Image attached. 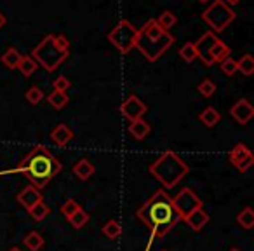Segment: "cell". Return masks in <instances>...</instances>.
<instances>
[{"mask_svg":"<svg viewBox=\"0 0 254 251\" xmlns=\"http://www.w3.org/2000/svg\"><path fill=\"white\" fill-rule=\"evenodd\" d=\"M70 81H68V77H64V75H60L58 79H54L53 82V87L54 91H61V92H66L68 89H70Z\"/></svg>","mask_w":254,"mask_h":251,"instance_id":"obj_35","label":"cell"},{"mask_svg":"<svg viewBox=\"0 0 254 251\" xmlns=\"http://www.w3.org/2000/svg\"><path fill=\"white\" fill-rule=\"evenodd\" d=\"M162 251H167V250H162Z\"/></svg>","mask_w":254,"mask_h":251,"instance_id":"obj_42","label":"cell"},{"mask_svg":"<svg viewBox=\"0 0 254 251\" xmlns=\"http://www.w3.org/2000/svg\"><path fill=\"white\" fill-rule=\"evenodd\" d=\"M23 243H25V246L28 248L30 251H39L40 248L44 246V237L40 236L39 232L32 230L30 234H26V237L23 239Z\"/></svg>","mask_w":254,"mask_h":251,"instance_id":"obj_24","label":"cell"},{"mask_svg":"<svg viewBox=\"0 0 254 251\" xmlns=\"http://www.w3.org/2000/svg\"><path fill=\"white\" fill-rule=\"evenodd\" d=\"M198 2H209V0H198Z\"/></svg>","mask_w":254,"mask_h":251,"instance_id":"obj_41","label":"cell"},{"mask_svg":"<svg viewBox=\"0 0 254 251\" xmlns=\"http://www.w3.org/2000/svg\"><path fill=\"white\" fill-rule=\"evenodd\" d=\"M94 171H96L94 164L89 163L87 159H80L73 166V174L78 178V180H82V181H87L89 178H91L92 174H94Z\"/></svg>","mask_w":254,"mask_h":251,"instance_id":"obj_17","label":"cell"},{"mask_svg":"<svg viewBox=\"0 0 254 251\" xmlns=\"http://www.w3.org/2000/svg\"><path fill=\"white\" fill-rule=\"evenodd\" d=\"M73 138H75L73 131H71V129L68 128L66 124H58L56 128H54L53 131H51V140H53L54 145L60 147V149L66 147L68 143H70Z\"/></svg>","mask_w":254,"mask_h":251,"instance_id":"obj_14","label":"cell"},{"mask_svg":"<svg viewBox=\"0 0 254 251\" xmlns=\"http://www.w3.org/2000/svg\"><path fill=\"white\" fill-rule=\"evenodd\" d=\"M37 67H39V65H37V61L33 60L32 56H23L18 65V70L21 72L25 77H32V75L37 72Z\"/></svg>","mask_w":254,"mask_h":251,"instance_id":"obj_23","label":"cell"},{"mask_svg":"<svg viewBox=\"0 0 254 251\" xmlns=\"http://www.w3.org/2000/svg\"><path fill=\"white\" fill-rule=\"evenodd\" d=\"M174 37L169 32H164L155 19H148L143 25V28L138 30V39H136V46L139 53L146 58L148 61H157L171 46L174 44Z\"/></svg>","mask_w":254,"mask_h":251,"instance_id":"obj_3","label":"cell"},{"mask_svg":"<svg viewBox=\"0 0 254 251\" xmlns=\"http://www.w3.org/2000/svg\"><path fill=\"white\" fill-rule=\"evenodd\" d=\"M68 222H70V225L73 227V229H82V227H85L89 223V215L82 208H78L77 211L68 218Z\"/></svg>","mask_w":254,"mask_h":251,"instance_id":"obj_29","label":"cell"},{"mask_svg":"<svg viewBox=\"0 0 254 251\" xmlns=\"http://www.w3.org/2000/svg\"><path fill=\"white\" fill-rule=\"evenodd\" d=\"M237 72L247 75V77L253 75L254 74V58L251 56V54H244V56L237 61Z\"/></svg>","mask_w":254,"mask_h":251,"instance_id":"obj_26","label":"cell"},{"mask_svg":"<svg viewBox=\"0 0 254 251\" xmlns=\"http://www.w3.org/2000/svg\"><path fill=\"white\" fill-rule=\"evenodd\" d=\"M228 159L240 173H247L254 164V156L244 143H237L232 150L228 152Z\"/></svg>","mask_w":254,"mask_h":251,"instance_id":"obj_9","label":"cell"},{"mask_svg":"<svg viewBox=\"0 0 254 251\" xmlns=\"http://www.w3.org/2000/svg\"><path fill=\"white\" fill-rule=\"evenodd\" d=\"M78 208H80V204H78L75 199H66V201L63 202V206H61V213H63L66 218H70Z\"/></svg>","mask_w":254,"mask_h":251,"instance_id":"obj_34","label":"cell"},{"mask_svg":"<svg viewBox=\"0 0 254 251\" xmlns=\"http://www.w3.org/2000/svg\"><path fill=\"white\" fill-rule=\"evenodd\" d=\"M230 113H232V117L240 124V126H246V124L253 119L254 106L251 105L246 98H242V99H239V101H237L232 108H230Z\"/></svg>","mask_w":254,"mask_h":251,"instance_id":"obj_12","label":"cell"},{"mask_svg":"<svg viewBox=\"0 0 254 251\" xmlns=\"http://www.w3.org/2000/svg\"><path fill=\"white\" fill-rule=\"evenodd\" d=\"M16 201H18L23 208L30 209L32 206H35L39 201H42V194H40L39 188H35L33 185H28V187H25L18 195H16Z\"/></svg>","mask_w":254,"mask_h":251,"instance_id":"obj_13","label":"cell"},{"mask_svg":"<svg viewBox=\"0 0 254 251\" xmlns=\"http://www.w3.org/2000/svg\"><path fill=\"white\" fill-rule=\"evenodd\" d=\"M70 51H63L54 40V35H47L35 49L32 51V58L37 65H42L47 72H54L60 68V65L68 58Z\"/></svg>","mask_w":254,"mask_h":251,"instance_id":"obj_5","label":"cell"},{"mask_svg":"<svg viewBox=\"0 0 254 251\" xmlns=\"http://www.w3.org/2000/svg\"><path fill=\"white\" fill-rule=\"evenodd\" d=\"M21 58H23V54L19 53L16 47H9V49L2 54L0 61H2V65H4V67H7L9 70H16V68H18V65H19V61H21Z\"/></svg>","mask_w":254,"mask_h":251,"instance_id":"obj_18","label":"cell"},{"mask_svg":"<svg viewBox=\"0 0 254 251\" xmlns=\"http://www.w3.org/2000/svg\"><path fill=\"white\" fill-rule=\"evenodd\" d=\"M237 223H239L242 229L251 230L254 227V211L251 206H246L242 211L237 215Z\"/></svg>","mask_w":254,"mask_h":251,"instance_id":"obj_21","label":"cell"},{"mask_svg":"<svg viewBox=\"0 0 254 251\" xmlns=\"http://www.w3.org/2000/svg\"><path fill=\"white\" fill-rule=\"evenodd\" d=\"M7 251H21V250H19V248H16V246H14V248H11V250H7Z\"/></svg>","mask_w":254,"mask_h":251,"instance_id":"obj_39","label":"cell"},{"mask_svg":"<svg viewBox=\"0 0 254 251\" xmlns=\"http://www.w3.org/2000/svg\"><path fill=\"white\" fill-rule=\"evenodd\" d=\"M136 216H138L143 222V225L148 227L150 232H152V239H150L146 251L150 250L153 241L162 239V237L181 220L173 206V199L167 195L166 190H157L155 194L136 211Z\"/></svg>","mask_w":254,"mask_h":251,"instance_id":"obj_1","label":"cell"},{"mask_svg":"<svg viewBox=\"0 0 254 251\" xmlns=\"http://www.w3.org/2000/svg\"><path fill=\"white\" fill-rule=\"evenodd\" d=\"M235 11L228 7L223 0H212V4L202 12V19L211 26L212 33H221L235 21Z\"/></svg>","mask_w":254,"mask_h":251,"instance_id":"obj_6","label":"cell"},{"mask_svg":"<svg viewBox=\"0 0 254 251\" xmlns=\"http://www.w3.org/2000/svg\"><path fill=\"white\" fill-rule=\"evenodd\" d=\"M136 39H138V28H134L132 23H129L127 19H120L115 28L108 33V40L122 54H127L131 49H134Z\"/></svg>","mask_w":254,"mask_h":251,"instance_id":"obj_7","label":"cell"},{"mask_svg":"<svg viewBox=\"0 0 254 251\" xmlns=\"http://www.w3.org/2000/svg\"><path fill=\"white\" fill-rule=\"evenodd\" d=\"M103 234H105L108 239H117V237L122 236V225H120L117 220H108V222L103 225Z\"/></svg>","mask_w":254,"mask_h":251,"instance_id":"obj_27","label":"cell"},{"mask_svg":"<svg viewBox=\"0 0 254 251\" xmlns=\"http://www.w3.org/2000/svg\"><path fill=\"white\" fill-rule=\"evenodd\" d=\"M61 169H63V166L60 161L44 145H37L35 149H32V152L26 154V157L19 163V166L0 171V176L21 173L32 181L35 188H44L61 173Z\"/></svg>","mask_w":254,"mask_h":251,"instance_id":"obj_2","label":"cell"},{"mask_svg":"<svg viewBox=\"0 0 254 251\" xmlns=\"http://www.w3.org/2000/svg\"><path fill=\"white\" fill-rule=\"evenodd\" d=\"M223 2H225L226 5H228V7H232V5H237L240 2V0H223Z\"/></svg>","mask_w":254,"mask_h":251,"instance_id":"obj_38","label":"cell"},{"mask_svg":"<svg viewBox=\"0 0 254 251\" xmlns=\"http://www.w3.org/2000/svg\"><path fill=\"white\" fill-rule=\"evenodd\" d=\"M25 98H26V101L32 103V105H39V103L44 99V92L40 87H35V85H33V87H30L28 91H26Z\"/></svg>","mask_w":254,"mask_h":251,"instance_id":"obj_32","label":"cell"},{"mask_svg":"<svg viewBox=\"0 0 254 251\" xmlns=\"http://www.w3.org/2000/svg\"><path fill=\"white\" fill-rule=\"evenodd\" d=\"M54 40L63 51H70V42H68V39L64 35H54Z\"/></svg>","mask_w":254,"mask_h":251,"instance_id":"obj_36","label":"cell"},{"mask_svg":"<svg viewBox=\"0 0 254 251\" xmlns=\"http://www.w3.org/2000/svg\"><path fill=\"white\" fill-rule=\"evenodd\" d=\"M146 105L138 98L136 94H131L126 101H122L120 105V112L126 117L127 120H136V119H143V115L146 113Z\"/></svg>","mask_w":254,"mask_h":251,"instance_id":"obj_10","label":"cell"},{"mask_svg":"<svg viewBox=\"0 0 254 251\" xmlns=\"http://www.w3.org/2000/svg\"><path fill=\"white\" fill-rule=\"evenodd\" d=\"M219 68H221V72L226 77H232L237 72V61L232 60V58H226V60H223L221 63H219Z\"/></svg>","mask_w":254,"mask_h":251,"instance_id":"obj_33","label":"cell"},{"mask_svg":"<svg viewBox=\"0 0 254 251\" xmlns=\"http://www.w3.org/2000/svg\"><path fill=\"white\" fill-rule=\"evenodd\" d=\"M28 213H30V216H32L33 220H37V222H42L46 216H49L51 208L44 201H39L35 206H32V208L28 209Z\"/></svg>","mask_w":254,"mask_h":251,"instance_id":"obj_25","label":"cell"},{"mask_svg":"<svg viewBox=\"0 0 254 251\" xmlns=\"http://www.w3.org/2000/svg\"><path fill=\"white\" fill-rule=\"evenodd\" d=\"M198 92H200L204 98H211L216 92V84L211 81V79H204V81L198 84Z\"/></svg>","mask_w":254,"mask_h":251,"instance_id":"obj_31","label":"cell"},{"mask_svg":"<svg viewBox=\"0 0 254 251\" xmlns=\"http://www.w3.org/2000/svg\"><path fill=\"white\" fill-rule=\"evenodd\" d=\"M152 128H150V124L145 122L143 119H136V120H131L129 124V135L134 136L136 140H143L150 135Z\"/></svg>","mask_w":254,"mask_h":251,"instance_id":"obj_16","label":"cell"},{"mask_svg":"<svg viewBox=\"0 0 254 251\" xmlns=\"http://www.w3.org/2000/svg\"><path fill=\"white\" fill-rule=\"evenodd\" d=\"M155 21H157V25H159L160 28L164 30V32H169V30L178 23V18H176V14H174V12L164 11L162 14H160L159 18L155 19Z\"/></svg>","mask_w":254,"mask_h":251,"instance_id":"obj_22","label":"cell"},{"mask_svg":"<svg viewBox=\"0 0 254 251\" xmlns=\"http://www.w3.org/2000/svg\"><path fill=\"white\" fill-rule=\"evenodd\" d=\"M190 167L185 164V161H181L178 157L176 152L173 150H167L164 152L155 163L150 166V174L153 178L160 181L166 188H173L176 187L178 183L181 181V178L185 174H188Z\"/></svg>","mask_w":254,"mask_h":251,"instance_id":"obj_4","label":"cell"},{"mask_svg":"<svg viewBox=\"0 0 254 251\" xmlns=\"http://www.w3.org/2000/svg\"><path fill=\"white\" fill-rule=\"evenodd\" d=\"M230 53H232V49H230L228 46H226L223 40H216V44L212 46L211 49V60L212 63H221L223 60H226V58H230Z\"/></svg>","mask_w":254,"mask_h":251,"instance_id":"obj_19","label":"cell"},{"mask_svg":"<svg viewBox=\"0 0 254 251\" xmlns=\"http://www.w3.org/2000/svg\"><path fill=\"white\" fill-rule=\"evenodd\" d=\"M185 222H187L188 225H190L191 230L198 232V230H202L205 225H207V222H209V213L205 211L204 208H197V209H193V211H191L188 216H185Z\"/></svg>","mask_w":254,"mask_h":251,"instance_id":"obj_15","label":"cell"},{"mask_svg":"<svg viewBox=\"0 0 254 251\" xmlns=\"http://www.w3.org/2000/svg\"><path fill=\"white\" fill-rule=\"evenodd\" d=\"M5 25H7V18H5V16L2 14V12H0V30L4 28Z\"/></svg>","mask_w":254,"mask_h":251,"instance_id":"obj_37","label":"cell"},{"mask_svg":"<svg viewBox=\"0 0 254 251\" xmlns=\"http://www.w3.org/2000/svg\"><path fill=\"white\" fill-rule=\"evenodd\" d=\"M68 99L70 98H68L66 92H61V91H53L49 96H47V101H49L56 110L64 108V106L68 105Z\"/></svg>","mask_w":254,"mask_h":251,"instance_id":"obj_28","label":"cell"},{"mask_svg":"<svg viewBox=\"0 0 254 251\" xmlns=\"http://www.w3.org/2000/svg\"><path fill=\"white\" fill-rule=\"evenodd\" d=\"M180 56H181V60H183L185 63H191V61L197 60V51H195L193 42L185 44V46L180 49Z\"/></svg>","mask_w":254,"mask_h":251,"instance_id":"obj_30","label":"cell"},{"mask_svg":"<svg viewBox=\"0 0 254 251\" xmlns=\"http://www.w3.org/2000/svg\"><path fill=\"white\" fill-rule=\"evenodd\" d=\"M198 119H200V122L204 124L205 128H214L216 124L221 120V113H219L216 108H212V106H207V108L202 110Z\"/></svg>","mask_w":254,"mask_h":251,"instance_id":"obj_20","label":"cell"},{"mask_svg":"<svg viewBox=\"0 0 254 251\" xmlns=\"http://www.w3.org/2000/svg\"><path fill=\"white\" fill-rule=\"evenodd\" d=\"M216 40H218L216 33L205 32L204 35H202L200 39L193 44L195 51H197V58H200V60L204 61V65H207V67H212V65H214V63H212V60H211V49H212V46L216 44Z\"/></svg>","mask_w":254,"mask_h":251,"instance_id":"obj_11","label":"cell"},{"mask_svg":"<svg viewBox=\"0 0 254 251\" xmlns=\"http://www.w3.org/2000/svg\"><path fill=\"white\" fill-rule=\"evenodd\" d=\"M173 206L176 209V213L180 215V218H185V216L190 215L193 209L202 208V199L195 194L191 188H183L176 197H173Z\"/></svg>","mask_w":254,"mask_h":251,"instance_id":"obj_8","label":"cell"},{"mask_svg":"<svg viewBox=\"0 0 254 251\" xmlns=\"http://www.w3.org/2000/svg\"><path fill=\"white\" fill-rule=\"evenodd\" d=\"M230 251H240V250H239V248H232Z\"/></svg>","mask_w":254,"mask_h":251,"instance_id":"obj_40","label":"cell"}]
</instances>
